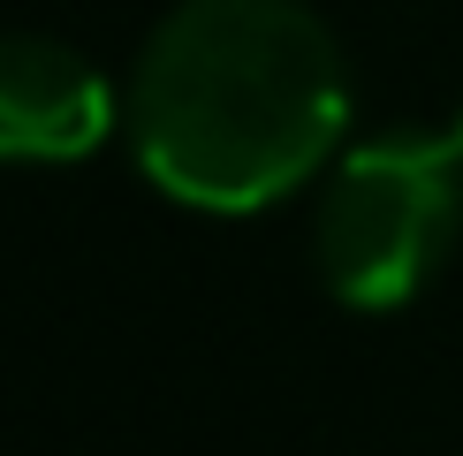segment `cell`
<instances>
[{
  "label": "cell",
  "mask_w": 463,
  "mask_h": 456,
  "mask_svg": "<svg viewBox=\"0 0 463 456\" xmlns=\"http://www.w3.org/2000/svg\"><path fill=\"white\" fill-rule=\"evenodd\" d=\"M122 129L160 198L266 214L342 152V38L312 0H175L137 46Z\"/></svg>",
  "instance_id": "6da1fadb"
},
{
  "label": "cell",
  "mask_w": 463,
  "mask_h": 456,
  "mask_svg": "<svg viewBox=\"0 0 463 456\" xmlns=\"http://www.w3.org/2000/svg\"><path fill=\"white\" fill-rule=\"evenodd\" d=\"M463 236V114L342 145L312 205V266L350 312H402Z\"/></svg>",
  "instance_id": "7a4b0ae2"
},
{
  "label": "cell",
  "mask_w": 463,
  "mask_h": 456,
  "mask_svg": "<svg viewBox=\"0 0 463 456\" xmlns=\"http://www.w3.org/2000/svg\"><path fill=\"white\" fill-rule=\"evenodd\" d=\"M122 107L91 53L46 31H0V160L8 167H69L91 160Z\"/></svg>",
  "instance_id": "3957f363"
}]
</instances>
